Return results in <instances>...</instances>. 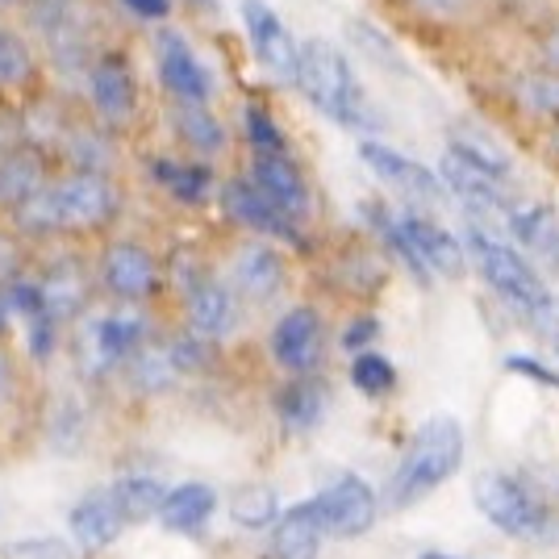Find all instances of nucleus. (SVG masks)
Instances as JSON below:
<instances>
[{
    "label": "nucleus",
    "mask_w": 559,
    "mask_h": 559,
    "mask_svg": "<svg viewBox=\"0 0 559 559\" xmlns=\"http://www.w3.org/2000/svg\"><path fill=\"white\" fill-rule=\"evenodd\" d=\"M121 180L117 171H84V167H55L47 188L25 205L9 230L29 251L50 247H80L93 238H109L121 217Z\"/></svg>",
    "instance_id": "nucleus-1"
},
{
    "label": "nucleus",
    "mask_w": 559,
    "mask_h": 559,
    "mask_svg": "<svg viewBox=\"0 0 559 559\" xmlns=\"http://www.w3.org/2000/svg\"><path fill=\"white\" fill-rule=\"evenodd\" d=\"M297 88L301 96L330 117L343 130H376V109L368 100V88L359 80L347 50L330 38H305L301 63H297Z\"/></svg>",
    "instance_id": "nucleus-2"
},
{
    "label": "nucleus",
    "mask_w": 559,
    "mask_h": 559,
    "mask_svg": "<svg viewBox=\"0 0 559 559\" xmlns=\"http://www.w3.org/2000/svg\"><path fill=\"white\" fill-rule=\"evenodd\" d=\"M467 255L476 259V267H480L485 284H489L501 301L510 305L526 326H535L538 334H547V330L556 334L559 330V297L547 288V280L538 276L535 267L513 251L510 242H501V238H492L489 230L472 226V230H467Z\"/></svg>",
    "instance_id": "nucleus-3"
},
{
    "label": "nucleus",
    "mask_w": 559,
    "mask_h": 559,
    "mask_svg": "<svg viewBox=\"0 0 559 559\" xmlns=\"http://www.w3.org/2000/svg\"><path fill=\"white\" fill-rule=\"evenodd\" d=\"M464 464V430L455 418H426L418 435L409 439L401 464L393 467L389 485H384V506L389 510H409L426 501L435 489H443L447 480Z\"/></svg>",
    "instance_id": "nucleus-4"
},
{
    "label": "nucleus",
    "mask_w": 559,
    "mask_h": 559,
    "mask_svg": "<svg viewBox=\"0 0 559 559\" xmlns=\"http://www.w3.org/2000/svg\"><path fill=\"white\" fill-rule=\"evenodd\" d=\"M75 96H80V109L93 117L100 130H109L114 139L130 134L142 114V80L130 47L114 38L96 50L93 63L84 68L80 84H75Z\"/></svg>",
    "instance_id": "nucleus-5"
},
{
    "label": "nucleus",
    "mask_w": 559,
    "mask_h": 559,
    "mask_svg": "<svg viewBox=\"0 0 559 559\" xmlns=\"http://www.w3.org/2000/svg\"><path fill=\"white\" fill-rule=\"evenodd\" d=\"M75 359L88 376H114L126 368V359L155 338L151 330V313L142 305H114L96 301L75 326Z\"/></svg>",
    "instance_id": "nucleus-6"
},
{
    "label": "nucleus",
    "mask_w": 559,
    "mask_h": 559,
    "mask_svg": "<svg viewBox=\"0 0 559 559\" xmlns=\"http://www.w3.org/2000/svg\"><path fill=\"white\" fill-rule=\"evenodd\" d=\"M96 280V301L114 305H146L164 293L167 267L155 255V247H146L142 238H126V234H109L100 238L93 259Z\"/></svg>",
    "instance_id": "nucleus-7"
},
{
    "label": "nucleus",
    "mask_w": 559,
    "mask_h": 559,
    "mask_svg": "<svg viewBox=\"0 0 559 559\" xmlns=\"http://www.w3.org/2000/svg\"><path fill=\"white\" fill-rule=\"evenodd\" d=\"M34 255L38 259L29 263V276L43 301V318L50 326L71 330L96 305L93 259L80 255V247H50Z\"/></svg>",
    "instance_id": "nucleus-8"
},
{
    "label": "nucleus",
    "mask_w": 559,
    "mask_h": 559,
    "mask_svg": "<svg viewBox=\"0 0 559 559\" xmlns=\"http://www.w3.org/2000/svg\"><path fill=\"white\" fill-rule=\"evenodd\" d=\"M476 510L489 518L497 531L522 538V543H559V518L526 485H518L506 472L476 476Z\"/></svg>",
    "instance_id": "nucleus-9"
},
{
    "label": "nucleus",
    "mask_w": 559,
    "mask_h": 559,
    "mask_svg": "<svg viewBox=\"0 0 559 559\" xmlns=\"http://www.w3.org/2000/svg\"><path fill=\"white\" fill-rule=\"evenodd\" d=\"M151 59H155V80L164 88L167 105H213L217 75L197 55L180 25L167 22L151 29Z\"/></svg>",
    "instance_id": "nucleus-10"
},
{
    "label": "nucleus",
    "mask_w": 559,
    "mask_h": 559,
    "mask_svg": "<svg viewBox=\"0 0 559 559\" xmlns=\"http://www.w3.org/2000/svg\"><path fill=\"white\" fill-rule=\"evenodd\" d=\"M50 84L43 47L17 17H0V105L25 109L38 96H47Z\"/></svg>",
    "instance_id": "nucleus-11"
},
{
    "label": "nucleus",
    "mask_w": 559,
    "mask_h": 559,
    "mask_svg": "<svg viewBox=\"0 0 559 559\" xmlns=\"http://www.w3.org/2000/svg\"><path fill=\"white\" fill-rule=\"evenodd\" d=\"M222 280L234 288V297L242 301V309L251 305H272L284 293V284H288V251L280 247V242H267V238H251V234H242V242L230 251L226 259V272Z\"/></svg>",
    "instance_id": "nucleus-12"
},
{
    "label": "nucleus",
    "mask_w": 559,
    "mask_h": 559,
    "mask_svg": "<svg viewBox=\"0 0 559 559\" xmlns=\"http://www.w3.org/2000/svg\"><path fill=\"white\" fill-rule=\"evenodd\" d=\"M180 297H185V334L222 347L226 338H234L238 318H242V301L234 297V288L222 280V272L201 267L192 280L180 284Z\"/></svg>",
    "instance_id": "nucleus-13"
},
{
    "label": "nucleus",
    "mask_w": 559,
    "mask_h": 559,
    "mask_svg": "<svg viewBox=\"0 0 559 559\" xmlns=\"http://www.w3.org/2000/svg\"><path fill=\"white\" fill-rule=\"evenodd\" d=\"M238 13H242V29H247V43H251V55H255L259 68L267 71L276 84L297 88L301 38L288 29V22L280 17L267 0H242Z\"/></svg>",
    "instance_id": "nucleus-14"
},
{
    "label": "nucleus",
    "mask_w": 559,
    "mask_h": 559,
    "mask_svg": "<svg viewBox=\"0 0 559 559\" xmlns=\"http://www.w3.org/2000/svg\"><path fill=\"white\" fill-rule=\"evenodd\" d=\"M217 205H222L230 226H238V230L251 234V238H267V242H280V247H301L305 242L301 226L284 210H276L251 185V176H230L226 185H217Z\"/></svg>",
    "instance_id": "nucleus-15"
},
{
    "label": "nucleus",
    "mask_w": 559,
    "mask_h": 559,
    "mask_svg": "<svg viewBox=\"0 0 559 559\" xmlns=\"http://www.w3.org/2000/svg\"><path fill=\"white\" fill-rule=\"evenodd\" d=\"M326 350V322L318 305H293L276 318L267 334V355L280 372L288 376H313Z\"/></svg>",
    "instance_id": "nucleus-16"
},
{
    "label": "nucleus",
    "mask_w": 559,
    "mask_h": 559,
    "mask_svg": "<svg viewBox=\"0 0 559 559\" xmlns=\"http://www.w3.org/2000/svg\"><path fill=\"white\" fill-rule=\"evenodd\" d=\"M55 167H59L55 155L29 139L9 142V146L0 151V226H9V222L47 188Z\"/></svg>",
    "instance_id": "nucleus-17"
},
{
    "label": "nucleus",
    "mask_w": 559,
    "mask_h": 559,
    "mask_svg": "<svg viewBox=\"0 0 559 559\" xmlns=\"http://www.w3.org/2000/svg\"><path fill=\"white\" fill-rule=\"evenodd\" d=\"M251 155V185L276 205L284 210L297 226L309 222V213H313V192H309V180H305V171L297 167L293 159V151L288 146H276V151H247Z\"/></svg>",
    "instance_id": "nucleus-18"
},
{
    "label": "nucleus",
    "mask_w": 559,
    "mask_h": 559,
    "mask_svg": "<svg viewBox=\"0 0 559 559\" xmlns=\"http://www.w3.org/2000/svg\"><path fill=\"white\" fill-rule=\"evenodd\" d=\"M313 501H318V510H322V522H326L330 538H364L376 526V513H380L376 489L368 480H359L355 472L338 476V480L326 485Z\"/></svg>",
    "instance_id": "nucleus-19"
},
{
    "label": "nucleus",
    "mask_w": 559,
    "mask_h": 559,
    "mask_svg": "<svg viewBox=\"0 0 559 559\" xmlns=\"http://www.w3.org/2000/svg\"><path fill=\"white\" fill-rule=\"evenodd\" d=\"M439 180H443V188H451V197H455L472 217H480V222H506V217H510L513 201H510V192H506V180H497V176L480 171L476 164L460 159L455 151L443 155Z\"/></svg>",
    "instance_id": "nucleus-20"
},
{
    "label": "nucleus",
    "mask_w": 559,
    "mask_h": 559,
    "mask_svg": "<svg viewBox=\"0 0 559 559\" xmlns=\"http://www.w3.org/2000/svg\"><path fill=\"white\" fill-rule=\"evenodd\" d=\"M359 159H364V167H368L372 176H380V180H384L389 188H396V192H409V197L430 201V205L447 197L443 180H439L430 167H421L418 159H409V155L393 151L389 142L364 139V142H359Z\"/></svg>",
    "instance_id": "nucleus-21"
},
{
    "label": "nucleus",
    "mask_w": 559,
    "mask_h": 559,
    "mask_svg": "<svg viewBox=\"0 0 559 559\" xmlns=\"http://www.w3.org/2000/svg\"><path fill=\"white\" fill-rule=\"evenodd\" d=\"M396 222H401V230L409 238L414 255H418V263L430 276H447V280L464 276L467 251H464V242L447 230V226H439V222H430V217H421V213H414V210H401Z\"/></svg>",
    "instance_id": "nucleus-22"
},
{
    "label": "nucleus",
    "mask_w": 559,
    "mask_h": 559,
    "mask_svg": "<svg viewBox=\"0 0 559 559\" xmlns=\"http://www.w3.org/2000/svg\"><path fill=\"white\" fill-rule=\"evenodd\" d=\"M167 126L180 155L213 164L230 151V130L226 121L213 114V105H167Z\"/></svg>",
    "instance_id": "nucleus-23"
},
{
    "label": "nucleus",
    "mask_w": 559,
    "mask_h": 559,
    "mask_svg": "<svg viewBox=\"0 0 559 559\" xmlns=\"http://www.w3.org/2000/svg\"><path fill=\"white\" fill-rule=\"evenodd\" d=\"M68 531L80 551H105V547H114L117 535L126 531V518L117 513L109 489H96V492H88V497H80L68 510Z\"/></svg>",
    "instance_id": "nucleus-24"
},
{
    "label": "nucleus",
    "mask_w": 559,
    "mask_h": 559,
    "mask_svg": "<svg viewBox=\"0 0 559 559\" xmlns=\"http://www.w3.org/2000/svg\"><path fill=\"white\" fill-rule=\"evenodd\" d=\"M151 180L159 185V192H167L180 205H205L217 192L213 164L188 159V155H155L151 159Z\"/></svg>",
    "instance_id": "nucleus-25"
},
{
    "label": "nucleus",
    "mask_w": 559,
    "mask_h": 559,
    "mask_svg": "<svg viewBox=\"0 0 559 559\" xmlns=\"http://www.w3.org/2000/svg\"><path fill=\"white\" fill-rule=\"evenodd\" d=\"M121 380L142 396H159V393H171L185 372H180V364H176V355H171V343L167 338H146L130 359H126V368H121Z\"/></svg>",
    "instance_id": "nucleus-26"
},
{
    "label": "nucleus",
    "mask_w": 559,
    "mask_h": 559,
    "mask_svg": "<svg viewBox=\"0 0 559 559\" xmlns=\"http://www.w3.org/2000/svg\"><path fill=\"white\" fill-rule=\"evenodd\" d=\"M326 538V522L318 501H301L284 510L272 526V559H318V547Z\"/></svg>",
    "instance_id": "nucleus-27"
},
{
    "label": "nucleus",
    "mask_w": 559,
    "mask_h": 559,
    "mask_svg": "<svg viewBox=\"0 0 559 559\" xmlns=\"http://www.w3.org/2000/svg\"><path fill=\"white\" fill-rule=\"evenodd\" d=\"M276 414L288 430H313L326 414V384L318 376H288L276 389Z\"/></svg>",
    "instance_id": "nucleus-28"
},
{
    "label": "nucleus",
    "mask_w": 559,
    "mask_h": 559,
    "mask_svg": "<svg viewBox=\"0 0 559 559\" xmlns=\"http://www.w3.org/2000/svg\"><path fill=\"white\" fill-rule=\"evenodd\" d=\"M213 510H217V492L210 485H201V480H185V485L167 489L159 522L176 535H192V531H201L210 522Z\"/></svg>",
    "instance_id": "nucleus-29"
},
{
    "label": "nucleus",
    "mask_w": 559,
    "mask_h": 559,
    "mask_svg": "<svg viewBox=\"0 0 559 559\" xmlns=\"http://www.w3.org/2000/svg\"><path fill=\"white\" fill-rule=\"evenodd\" d=\"M109 497H114L117 513L126 518V526H130V522L159 518L167 489L159 485V480H155V476H121V480H114Z\"/></svg>",
    "instance_id": "nucleus-30"
},
{
    "label": "nucleus",
    "mask_w": 559,
    "mask_h": 559,
    "mask_svg": "<svg viewBox=\"0 0 559 559\" xmlns=\"http://www.w3.org/2000/svg\"><path fill=\"white\" fill-rule=\"evenodd\" d=\"M506 226H510L531 251L547 259H559V217L551 210H543V205H513L510 217H506Z\"/></svg>",
    "instance_id": "nucleus-31"
},
{
    "label": "nucleus",
    "mask_w": 559,
    "mask_h": 559,
    "mask_svg": "<svg viewBox=\"0 0 559 559\" xmlns=\"http://www.w3.org/2000/svg\"><path fill=\"white\" fill-rule=\"evenodd\" d=\"M513 105L531 117H559V71L538 68L513 80Z\"/></svg>",
    "instance_id": "nucleus-32"
},
{
    "label": "nucleus",
    "mask_w": 559,
    "mask_h": 559,
    "mask_svg": "<svg viewBox=\"0 0 559 559\" xmlns=\"http://www.w3.org/2000/svg\"><path fill=\"white\" fill-rule=\"evenodd\" d=\"M347 380L355 384V393L384 396L396 389V368H393V359L380 355V350H359V355H350Z\"/></svg>",
    "instance_id": "nucleus-33"
},
{
    "label": "nucleus",
    "mask_w": 559,
    "mask_h": 559,
    "mask_svg": "<svg viewBox=\"0 0 559 559\" xmlns=\"http://www.w3.org/2000/svg\"><path fill=\"white\" fill-rule=\"evenodd\" d=\"M230 518L238 526H247V531H267V526H276V518H280L276 492L267 489V485H247V489H238L230 497Z\"/></svg>",
    "instance_id": "nucleus-34"
},
{
    "label": "nucleus",
    "mask_w": 559,
    "mask_h": 559,
    "mask_svg": "<svg viewBox=\"0 0 559 559\" xmlns=\"http://www.w3.org/2000/svg\"><path fill=\"white\" fill-rule=\"evenodd\" d=\"M401 4H405L409 17L430 22V25H460V22H467L472 9H476V0H401Z\"/></svg>",
    "instance_id": "nucleus-35"
},
{
    "label": "nucleus",
    "mask_w": 559,
    "mask_h": 559,
    "mask_svg": "<svg viewBox=\"0 0 559 559\" xmlns=\"http://www.w3.org/2000/svg\"><path fill=\"white\" fill-rule=\"evenodd\" d=\"M17 393H22V355L9 338H0V418L9 414Z\"/></svg>",
    "instance_id": "nucleus-36"
},
{
    "label": "nucleus",
    "mask_w": 559,
    "mask_h": 559,
    "mask_svg": "<svg viewBox=\"0 0 559 559\" xmlns=\"http://www.w3.org/2000/svg\"><path fill=\"white\" fill-rule=\"evenodd\" d=\"M109 4H117L130 22H142V25H167L171 22V13H176V0H109Z\"/></svg>",
    "instance_id": "nucleus-37"
},
{
    "label": "nucleus",
    "mask_w": 559,
    "mask_h": 559,
    "mask_svg": "<svg viewBox=\"0 0 559 559\" xmlns=\"http://www.w3.org/2000/svg\"><path fill=\"white\" fill-rule=\"evenodd\" d=\"M376 334H380V318H355V322L343 330V347H347L350 355H359V350H372L368 343H372Z\"/></svg>",
    "instance_id": "nucleus-38"
},
{
    "label": "nucleus",
    "mask_w": 559,
    "mask_h": 559,
    "mask_svg": "<svg viewBox=\"0 0 559 559\" xmlns=\"http://www.w3.org/2000/svg\"><path fill=\"white\" fill-rule=\"evenodd\" d=\"M506 368H510V372H526L531 380H538V384H551V389H559V372H551V368L535 364L531 355H510V359H506Z\"/></svg>",
    "instance_id": "nucleus-39"
},
{
    "label": "nucleus",
    "mask_w": 559,
    "mask_h": 559,
    "mask_svg": "<svg viewBox=\"0 0 559 559\" xmlns=\"http://www.w3.org/2000/svg\"><path fill=\"white\" fill-rule=\"evenodd\" d=\"M538 59H543V68L559 71V13L547 22L543 38H538Z\"/></svg>",
    "instance_id": "nucleus-40"
},
{
    "label": "nucleus",
    "mask_w": 559,
    "mask_h": 559,
    "mask_svg": "<svg viewBox=\"0 0 559 559\" xmlns=\"http://www.w3.org/2000/svg\"><path fill=\"white\" fill-rule=\"evenodd\" d=\"M25 139L22 130V109H9V105H0V151L9 146V142Z\"/></svg>",
    "instance_id": "nucleus-41"
},
{
    "label": "nucleus",
    "mask_w": 559,
    "mask_h": 559,
    "mask_svg": "<svg viewBox=\"0 0 559 559\" xmlns=\"http://www.w3.org/2000/svg\"><path fill=\"white\" fill-rule=\"evenodd\" d=\"M176 4H185L197 17H217V0H176Z\"/></svg>",
    "instance_id": "nucleus-42"
},
{
    "label": "nucleus",
    "mask_w": 559,
    "mask_h": 559,
    "mask_svg": "<svg viewBox=\"0 0 559 559\" xmlns=\"http://www.w3.org/2000/svg\"><path fill=\"white\" fill-rule=\"evenodd\" d=\"M29 4H34V0H0V17H25Z\"/></svg>",
    "instance_id": "nucleus-43"
},
{
    "label": "nucleus",
    "mask_w": 559,
    "mask_h": 559,
    "mask_svg": "<svg viewBox=\"0 0 559 559\" xmlns=\"http://www.w3.org/2000/svg\"><path fill=\"white\" fill-rule=\"evenodd\" d=\"M421 559H451V556H435V551H430V556H421Z\"/></svg>",
    "instance_id": "nucleus-44"
},
{
    "label": "nucleus",
    "mask_w": 559,
    "mask_h": 559,
    "mask_svg": "<svg viewBox=\"0 0 559 559\" xmlns=\"http://www.w3.org/2000/svg\"><path fill=\"white\" fill-rule=\"evenodd\" d=\"M551 142H556V151H559V130H556V139H551Z\"/></svg>",
    "instance_id": "nucleus-45"
}]
</instances>
